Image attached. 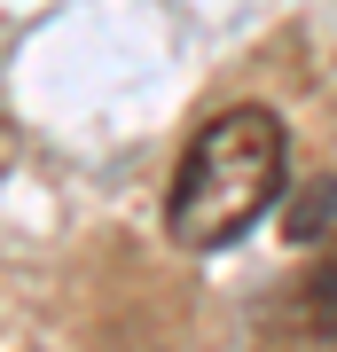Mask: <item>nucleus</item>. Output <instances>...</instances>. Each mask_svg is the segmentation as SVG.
<instances>
[{
    "label": "nucleus",
    "instance_id": "obj_1",
    "mask_svg": "<svg viewBox=\"0 0 337 352\" xmlns=\"http://www.w3.org/2000/svg\"><path fill=\"white\" fill-rule=\"evenodd\" d=\"M283 164H290V133L275 110L243 102V110H220L212 126L188 141L181 173H173V243L181 251H220L236 243L267 204L283 196Z\"/></svg>",
    "mask_w": 337,
    "mask_h": 352
},
{
    "label": "nucleus",
    "instance_id": "obj_2",
    "mask_svg": "<svg viewBox=\"0 0 337 352\" xmlns=\"http://www.w3.org/2000/svg\"><path fill=\"white\" fill-rule=\"evenodd\" d=\"M329 219H337V180H314V188H306V196H298V204H290V212H283L290 243H314V235H322Z\"/></svg>",
    "mask_w": 337,
    "mask_h": 352
},
{
    "label": "nucleus",
    "instance_id": "obj_3",
    "mask_svg": "<svg viewBox=\"0 0 337 352\" xmlns=\"http://www.w3.org/2000/svg\"><path fill=\"white\" fill-rule=\"evenodd\" d=\"M298 305H306V321H314V329H322V337L337 344V251H329V258H322V266H314V274H306Z\"/></svg>",
    "mask_w": 337,
    "mask_h": 352
}]
</instances>
